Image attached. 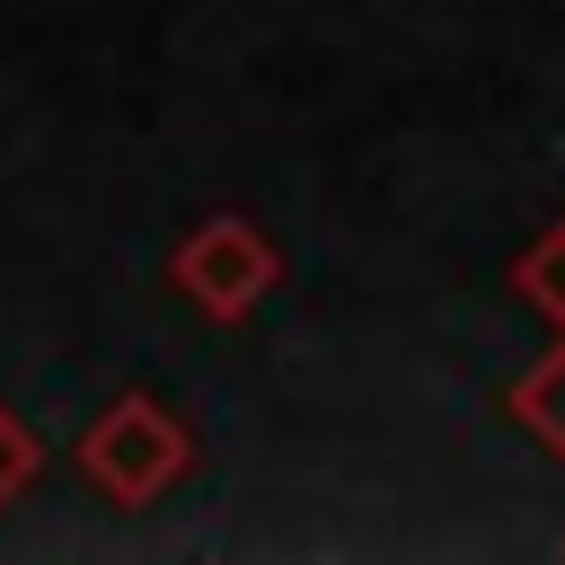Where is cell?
I'll use <instances>...</instances> for the list:
<instances>
[{
	"mask_svg": "<svg viewBox=\"0 0 565 565\" xmlns=\"http://www.w3.org/2000/svg\"><path fill=\"white\" fill-rule=\"evenodd\" d=\"M79 477L106 503H150L159 486L185 477V424L150 397H115L88 433H79Z\"/></svg>",
	"mask_w": 565,
	"mask_h": 565,
	"instance_id": "6da1fadb",
	"label": "cell"
},
{
	"mask_svg": "<svg viewBox=\"0 0 565 565\" xmlns=\"http://www.w3.org/2000/svg\"><path fill=\"white\" fill-rule=\"evenodd\" d=\"M274 274H282V256H274L238 212H212V221L177 247V282H185L212 318H247V309L274 291Z\"/></svg>",
	"mask_w": 565,
	"mask_h": 565,
	"instance_id": "7a4b0ae2",
	"label": "cell"
},
{
	"mask_svg": "<svg viewBox=\"0 0 565 565\" xmlns=\"http://www.w3.org/2000/svg\"><path fill=\"white\" fill-rule=\"evenodd\" d=\"M503 406H512V424H521L530 441H547V450L565 459V344H556V353H547V362H539Z\"/></svg>",
	"mask_w": 565,
	"mask_h": 565,
	"instance_id": "3957f363",
	"label": "cell"
},
{
	"mask_svg": "<svg viewBox=\"0 0 565 565\" xmlns=\"http://www.w3.org/2000/svg\"><path fill=\"white\" fill-rule=\"evenodd\" d=\"M512 282H521V291H530V300L565 327V230H547V238L521 256V274H512Z\"/></svg>",
	"mask_w": 565,
	"mask_h": 565,
	"instance_id": "277c9868",
	"label": "cell"
},
{
	"mask_svg": "<svg viewBox=\"0 0 565 565\" xmlns=\"http://www.w3.org/2000/svg\"><path fill=\"white\" fill-rule=\"evenodd\" d=\"M35 468H44V450H35V433H26V424H18L9 406H0V503H9V494H18V486H26Z\"/></svg>",
	"mask_w": 565,
	"mask_h": 565,
	"instance_id": "5b68a950",
	"label": "cell"
}]
</instances>
